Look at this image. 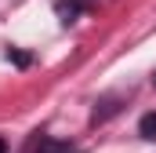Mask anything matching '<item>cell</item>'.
I'll return each instance as SVG.
<instances>
[{
	"label": "cell",
	"mask_w": 156,
	"mask_h": 153,
	"mask_svg": "<svg viewBox=\"0 0 156 153\" xmlns=\"http://www.w3.org/2000/svg\"><path fill=\"white\" fill-rule=\"evenodd\" d=\"M0 153H7V142H4V139H0Z\"/></svg>",
	"instance_id": "obj_5"
},
{
	"label": "cell",
	"mask_w": 156,
	"mask_h": 153,
	"mask_svg": "<svg viewBox=\"0 0 156 153\" xmlns=\"http://www.w3.org/2000/svg\"><path fill=\"white\" fill-rule=\"evenodd\" d=\"M80 11H83V7H80L76 0H69V4H66V0H62V4H58V18H62V22H66V26H69V22H73V18H76Z\"/></svg>",
	"instance_id": "obj_3"
},
{
	"label": "cell",
	"mask_w": 156,
	"mask_h": 153,
	"mask_svg": "<svg viewBox=\"0 0 156 153\" xmlns=\"http://www.w3.org/2000/svg\"><path fill=\"white\" fill-rule=\"evenodd\" d=\"M7 58H11L15 66H26V62H29V55H22V51H7Z\"/></svg>",
	"instance_id": "obj_4"
},
{
	"label": "cell",
	"mask_w": 156,
	"mask_h": 153,
	"mask_svg": "<svg viewBox=\"0 0 156 153\" xmlns=\"http://www.w3.org/2000/svg\"><path fill=\"white\" fill-rule=\"evenodd\" d=\"M138 135L149 139V142H156V113H145L142 120H138Z\"/></svg>",
	"instance_id": "obj_2"
},
{
	"label": "cell",
	"mask_w": 156,
	"mask_h": 153,
	"mask_svg": "<svg viewBox=\"0 0 156 153\" xmlns=\"http://www.w3.org/2000/svg\"><path fill=\"white\" fill-rule=\"evenodd\" d=\"M153 84H156V73H153Z\"/></svg>",
	"instance_id": "obj_6"
},
{
	"label": "cell",
	"mask_w": 156,
	"mask_h": 153,
	"mask_svg": "<svg viewBox=\"0 0 156 153\" xmlns=\"http://www.w3.org/2000/svg\"><path fill=\"white\" fill-rule=\"evenodd\" d=\"M22 153H76V150L66 146V142H55V139H47V135H33Z\"/></svg>",
	"instance_id": "obj_1"
}]
</instances>
